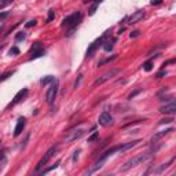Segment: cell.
I'll list each match as a JSON object with an SVG mask.
<instances>
[{"mask_svg":"<svg viewBox=\"0 0 176 176\" xmlns=\"http://www.w3.org/2000/svg\"><path fill=\"white\" fill-rule=\"evenodd\" d=\"M41 50H43V48H41V43L37 41V43H35L33 47L30 48V52H32V55H35V54H37V52H40Z\"/></svg>","mask_w":176,"mask_h":176,"instance_id":"13","label":"cell"},{"mask_svg":"<svg viewBox=\"0 0 176 176\" xmlns=\"http://www.w3.org/2000/svg\"><path fill=\"white\" fill-rule=\"evenodd\" d=\"M25 124H26V119L25 117H19L18 121H17V125H15V130H14V136H19L25 128Z\"/></svg>","mask_w":176,"mask_h":176,"instance_id":"9","label":"cell"},{"mask_svg":"<svg viewBox=\"0 0 176 176\" xmlns=\"http://www.w3.org/2000/svg\"><path fill=\"white\" fill-rule=\"evenodd\" d=\"M26 94H28V88H24V90H21V91H19V92L14 96V101H13L10 105H8V108H10V106H14V105H17L18 102H21L22 99L26 96Z\"/></svg>","mask_w":176,"mask_h":176,"instance_id":"12","label":"cell"},{"mask_svg":"<svg viewBox=\"0 0 176 176\" xmlns=\"http://www.w3.org/2000/svg\"><path fill=\"white\" fill-rule=\"evenodd\" d=\"M25 37H26V33L25 32H19L17 36H15V40L17 41H21V40H25Z\"/></svg>","mask_w":176,"mask_h":176,"instance_id":"21","label":"cell"},{"mask_svg":"<svg viewBox=\"0 0 176 176\" xmlns=\"http://www.w3.org/2000/svg\"><path fill=\"white\" fill-rule=\"evenodd\" d=\"M98 136H99V135H98V132H94L92 135H91V136L88 138V142H90V143H92V142H95V140L98 139Z\"/></svg>","mask_w":176,"mask_h":176,"instance_id":"25","label":"cell"},{"mask_svg":"<svg viewBox=\"0 0 176 176\" xmlns=\"http://www.w3.org/2000/svg\"><path fill=\"white\" fill-rule=\"evenodd\" d=\"M96 8H98V3H94L92 6L90 7V10H88V15H94V14H95Z\"/></svg>","mask_w":176,"mask_h":176,"instance_id":"20","label":"cell"},{"mask_svg":"<svg viewBox=\"0 0 176 176\" xmlns=\"http://www.w3.org/2000/svg\"><path fill=\"white\" fill-rule=\"evenodd\" d=\"M80 80H81V76H79V80H77V81H76V83H74V88H77V87H79Z\"/></svg>","mask_w":176,"mask_h":176,"instance_id":"36","label":"cell"},{"mask_svg":"<svg viewBox=\"0 0 176 176\" xmlns=\"http://www.w3.org/2000/svg\"><path fill=\"white\" fill-rule=\"evenodd\" d=\"M4 160H6V155H4V153H0V162H3Z\"/></svg>","mask_w":176,"mask_h":176,"instance_id":"34","label":"cell"},{"mask_svg":"<svg viewBox=\"0 0 176 176\" xmlns=\"http://www.w3.org/2000/svg\"><path fill=\"white\" fill-rule=\"evenodd\" d=\"M13 74H14V70H10V72H6V73H3V74H0V83L4 81V80H7L8 77H11Z\"/></svg>","mask_w":176,"mask_h":176,"instance_id":"14","label":"cell"},{"mask_svg":"<svg viewBox=\"0 0 176 176\" xmlns=\"http://www.w3.org/2000/svg\"><path fill=\"white\" fill-rule=\"evenodd\" d=\"M8 54H10V55H18L19 54V50L17 48V47H11L10 51H8Z\"/></svg>","mask_w":176,"mask_h":176,"instance_id":"24","label":"cell"},{"mask_svg":"<svg viewBox=\"0 0 176 176\" xmlns=\"http://www.w3.org/2000/svg\"><path fill=\"white\" fill-rule=\"evenodd\" d=\"M55 151H57V147H55V146H52V147L48 149V151H47L46 154H44V157L41 158L39 162H37V165H36V172H40V171H41V168H44V165H46L47 162H48L51 158H52V155L55 154Z\"/></svg>","mask_w":176,"mask_h":176,"instance_id":"6","label":"cell"},{"mask_svg":"<svg viewBox=\"0 0 176 176\" xmlns=\"http://www.w3.org/2000/svg\"><path fill=\"white\" fill-rule=\"evenodd\" d=\"M8 15H10V13H8V11H3V13H0V21H1V19H4V18H7Z\"/></svg>","mask_w":176,"mask_h":176,"instance_id":"29","label":"cell"},{"mask_svg":"<svg viewBox=\"0 0 176 176\" xmlns=\"http://www.w3.org/2000/svg\"><path fill=\"white\" fill-rule=\"evenodd\" d=\"M102 1H103V0H94V3H98V4L102 3Z\"/></svg>","mask_w":176,"mask_h":176,"instance_id":"37","label":"cell"},{"mask_svg":"<svg viewBox=\"0 0 176 176\" xmlns=\"http://www.w3.org/2000/svg\"><path fill=\"white\" fill-rule=\"evenodd\" d=\"M36 24H37L36 19H30V21H28V22L25 24V26H26V28H32V26H35Z\"/></svg>","mask_w":176,"mask_h":176,"instance_id":"26","label":"cell"},{"mask_svg":"<svg viewBox=\"0 0 176 176\" xmlns=\"http://www.w3.org/2000/svg\"><path fill=\"white\" fill-rule=\"evenodd\" d=\"M84 132H85V130L84 128H81V127H76V128H73V130H70L69 132H66V136H65V140L66 142H74V140L80 139V138L84 135Z\"/></svg>","mask_w":176,"mask_h":176,"instance_id":"5","label":"cell"},{"mask_svg":"<svg viewBox=\"0 0 176 176\" xmlns=\"http://www.w3.org/2000/svg\"><path fill=\"white\" fill-rule=\"evenodd\" d=\"M113 44H114V40H110V41H106V43H105V46H103V50L105 51H111L113 50Z\"/></svg>","mask_w":176,"mask_h":176,"instance_id":"15","label":"cell"},{"mask_svg":"<svg viewBox=\"0 0 176 176\" xmlns=\"http://www.w3.org/2000/svg\"><path fill=\"white\" fill-rule=\"evenodd\" d=\"M0 48H1V44H0Z\"/></svg>","mask_w":176,"mask_h":176,"instance_id":"38","label":"cell"},{"mask_svg":"<svg viewBox=\"0 0 176 176\" xmlns=\"http://www.w3.org/2000/svg\"><path fill=\"white\" fill-rule=\"evenodd\" d=\"M79 153H80L79 150H77V151H76V153H74V155H73V161H76V160L79 158Z\"/></svg>","mask_w":176,"mask_h":176,"instance_id":"33","label":"cell"},{"mask_svg":"<svg viewBox=\"0 0 176 176\" xmlns=\"http://www.w3.org/2000/svg\"><path fill=\"white\" fill-rule=\"evenodd\" d=\"M44 54H46V51H44V50H41L40 52H37V54L32 55V58H30V59H36V58H40V57H43Z\"/></svg>","mask_w":176,"mask_h":176,"instance_id":"27","label":"cell"},{"mask_svg":"<svg viewBox=\"0 0 176 176\" xmlns=\"http://www.w3.org/2000/svg\"><path fill=\"white\" fill-rule=\"evenodd\" d=\"M165 74H166L165 70H161V72H158V73H157V79H161V77H164Z\"/></svg>","mask_w":176,"mask_h":176,"instance_id":"30","label":"cell"},{"mask_svg":"<svg viewBox=\"0 0 176 176\" xmlns=\"http://www.w3.org/2000/svg\"><path fill=\"white\" fill-rule=\"evenodd\" d=\"M117 58V55H113V57H110V58H106V59H103L102 62H99V65L98 66H102V65H105V63H108V62H110V61H113V59H116Z\"/></svg>","mask_w":176,"mask_h":176,"instance_id":"22","label":"cell"},{"mask_svg":"<svg viewBox=\"0 0 176 176\" xmlns=\"http://www.w3.org/2000/svg\"><path fill=\"white\" fill-rule=\"evenodd\" d=\"M80 18H81V14H80L79 11H77V13H73V14H70L69 17H66V18H63V21H62V26L70 28V33H69V35H72L73 29L79 25Z\"/></svg>","mask_w":176,"mask_h":176,"instance_id":"2","label":"cell"},{"mask_svg":"<svg viewBox=\"0 0 176 176\" xmlns=\"http://www.w3.org/2000/svg\"><path fill=\"white\" fill-rule=\"evenodd\" d=\"M173 121L172 117H169V119H162L161 121H160V124H171V122Z\"/></svg>","mask_w":176,"mask_h":176,"instance_id":"28","label":"cell"},{"mask_svg":"<svg viewBox=\"0 0 176 176\" xmlns=\"http://www.w3.org/2000/svg\"><path fill=\"white\" fill-rule=\"evenodd\" d=\"M99 124H101L102 127H109L113 124V117L110 116V113L109 111H103L101 116H99Z\"/></svg>","mask_w":176,"mask_h":176,"instance_id":"8","label":"cell"},{"mask_svg":"<svg viewBox=\"0 0 176 176\" xmlns=\"http://www.w3.org/2000/svg\"><path fill=\"white\" fill-rule=\"evenodd\" d=\"M172 128H169V130H166V131H162V132H160V133H157L154 136V139H158V138H162V136H165V135H168V133H171L172 132Z\"/></svg>","mask_w":176,"mask_h":176,"instance_id":"17","label":"cell"},{"mask_svg":"<svg viewBox=\"0 0 176 176\" xmlns=\"http://www.w3.org/2000/svg\"><path fill=\"white\" fill-rule=\"evenodd\" d=\"M120 73L119 69H110V70H108V72H105L103 74H101L99 77H98L96 80H95V83H94V85H102V84L108 83L109 80H111L113 77H116V76Z\"/></svg>","mask_w":176,"mask_h":176,"instance_id":"4","label":"cell"},{"mask_svg":"<svg viewBox=\"0 0 176 176\" xmlns=\"http://www.w3.org/2000/svg\"><path fill=\"white\" fill-rule=\"evenodd\" d=\"M52 80H54V77H52V76H46V77H44V79L40 81V84H41V85H47V84L51 83Z\"/></svg>","mask_w":176,"mask_h":176,"instance_id":"16","label":"cell"},{"mask_svg":"<svg viewBox=\"0 0 176 176\" xmlns=\"http://www.w3.org/2000/svg\"><path fill=\"white\" fill-rule=\"evenodd\" d=\"M139 92H140V90H136V91H135V92H132V94H131V95H130V96H128V99H132V98L135 96L136 94H139Z\"/></svg>","mask_w":176,"mask_h":176,"instance_id":"31","label":"cell"},{"mask_svg":"<svg viewBox=\"0 0 176 176\" xmlns=\"http://www.w3.org/2000/svg\"><path fill=\"white\" fill-rule=\"evenodd\" d=\"M150 158H151V154H149V153H146V154H139V155H136V157L131 158L130 161H127L125 164H124V166L120 168V171H128V169L133 168V166L140 165V164H143V162L149 161Z\"/></svg>","mask_w":176,"mask_h":176,"instance_id":"1","label":"cell"},{"mask_svg":"<svg viewBox=\"0 0 176 176\" xmlns=\"http://www.w3.org/2000/svg\"><path fill=\"white\" fill-rule=\"evenodd\" d=\"M54 18H55V13H54V10H50V11H48V17H47V22H51Z\"/></svg>","mask_w":176,"mask_h":176,"instance_id":"23","label":"cell"},{"mask_svg":"<svg viewBox=\"0 0 176 176\" xmlns=\"http://www.w3.org/2000/svg\"><path fill=\"white\" fill-rule=\"evenodd\" d=\"M161 1H162V0H151V4L154 6V4H160Z\"/></svg>","mask_w":176,"mask_h":176,"instance_id":"35","label":"cell"},{"mask_svg":"<svg viewBox=\"0 0 176 176\" xmlns=\"http://www.w3.org/2000/svg\"><path fill=\"white\" fill-rule=\"evenodd\" d=\"M106 36H108V32L105 33V35H103L102 37L96 39V40H95V41H94L92 44H91L90 47H88V50H87V58H91V57H92V55H94V52L96 51V48H98V47H99L102 43H103V40H105V37H106Z\"/></svg>","mask_w":176,"mask_h":176,"instance_id":"7","label":"cell"},{"mask_svg":"<svg viewBox=\"0 0 176 176\" xmlns=\"http://www.w3.org/2000/svg\"><path fill=\"white\" fill-rule=\"evenodd\" d=\"M58 88H59V81H58V79H54L51 81V85L47 90V94H46L47 103H50V105L54 103L55 98H57V94H58Z\"/></svg>","mask_w":176,"mask_h":176,"instance_id":"3","label":"cell"},{"mask_svg":"<svg viewBox=\"0 0 176 176\" xmlns=\"http://www.w3.org/2000/svg\"><path fill=\"white\" fill-rule=\"evenodd\" d=\"M143 17H144V11L143 10L135 11V13L131 15L130 18H128V24H130V25H132V24H136V22H139L140 19H143Z\"/></svg>","mask_w":176,"mask_h":176,"instance_id":"10","label":"cell"},{"mask_svg":"<svg viewBox=\"0 0 176 176\" xmlns=\"http://www.w3.org/2000/svg\"><path fill=\"white\" fill-rule=\"evenodd\" d=\"M143 69L146 70V72H150L151 69H153V62H151V61L144 62V63H143Z\"/></svg>","mask_w":176,"mask_h":176,"instance_id":"18","label":"cell"},{"mask_svg":"<svg viewBox=\"0 0 176 176\" xmlns=\"http://www.w3.org/2000/svg\"><path fill=\"white\" fill-rule=\"evenodd\" d=\"M13 1H14V0H0V10L4 8L6 6H8V4H11Z\"/></svg>","mask_w":176,"mask_h":176,"instance_id":"19","label":"cell"},{"mask_svg":"<svg viewBox=\"0 0 176 176\" xmlns=\"http://www.w3.org/2000/svg\"><path fill=\"white\" fill-rule=\"evenodd\" d=\"M138 35H139V32H138V30H133V32H132V33H131L130 36H131V39H133V37H136V36H138Z\"/></svg>","mask_w":176,"mask_h":176,"instance_id":"32","label":"cell"},{"mask_svg":"<svg viewBox=\"0 0 176 176\" xmlns=\"http://www.w3.org/2000/svg\"><path fill=\"white\" fill-rule=\"evenodd\" d=\"M160 111L161 113H165V114H175L176 113V103L175 102H169V103H166L165 106H162L161 109H160Z\"/></svg>","mask_w":176,"mask_h":176,"instance_id":"11","label":"cell"}]
</instances>
